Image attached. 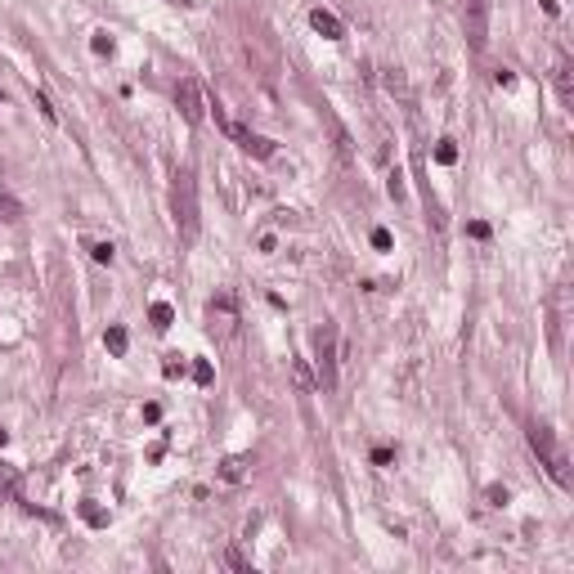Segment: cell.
I'll return each mask as SVG.
<instances>
[{"label": "cell", "mask_w": 574, "mask_h": 574, "mask_svg": "<svg viewBox=\"0 0 574 574\" xmlns=\"http://www.w3.org/2000/svg\"><path fill=\"white\" fill-rule=\"evenodd\" d=\"M435 162H440V166H453V162H458V148H453V139H440V148H435Z\"/></svg>", "instance_id": "obj_13"}, {"label": "cell", "mask_w": 574, "mask_h": 574, "mask_svg": "<svg viewBox=\"0 0 574 574\" xmlns=\"http://www.w3.org/2000/svg\"><path fill=\"white\" fill-rule=\"evenodd\" d=\"M372 247H377V252H390V234L386 229H372Z\"/></svg>", "instance_id": "obj_18"}, {"label": "cell", "mask_w": 574, "mask_h": 574, "mask_svg": "<svg viewBox=\"0 0 574 574\" xmlns=\"http://www.w3.org/2000/svg\"><path fill=\"white\" fill-rule=\"evenodd\" d=\"M103 346H108L112 355H126V328H108L103 332Z\"/></svg>", "instance_id": "obj_11"}, {"label": "cell", "mask_w": 574, "mask_h": 574, "mask_svg": "<svg viewBox=\"0 0 574 574\" xmlns=\"http://www.w3.org/2000/svg\"><path fill=\"white\" fill-rule=\"evenodd\" d=\"M90 45H94V54H112V41H108V36H103V32H99V36H94V41H90Z\"/></svg>", "instance_id": "obj_21"}, {"label": "cell", "mask_w": 574, "mask_h": 574, "mask_svg": "<svg viewBox=\"0 0 574 574\" xmlns=\"http://www.w3.org/2000/svg\"><path fill=\"white\" fill-rule=\"evenodd\" d=\"M18 216H23V207H18L14 198H0V220L9 225V220H18Z\"/></svg>", "instance_id": "obj_15"}, {"label": "cell", "mask_w": 574, "mask_h": 574, "mask_svg": "<svg viewBox=\"0 0 574 574\" xmlns=\"http://www.w3.org/2000/svg\"><path fill=\"white\" fill-rule=\"evenodd\" d=\"M81 516H85V521H90V525H108V516H103V512H99V507H90V503H85V507H81Z\"/></svg>", "instance_id": "obj_17"}, {"label": "cell", "mask_w": 574, "mask_h": 574, "mask_svg": "<svg viewBox=\"0 0 574 574\" xmlns=\"http://www.w3.org/2000/svg\"><path fill=\"white\" fill-rule=\"evenodd\" d=\"M310 27L323 36V41H341V36H346V27H341L337 14H328V9H310Z\"/></svg>", "instance_id": "obj_7"}, {"label": "cell", "mask_w": 574, "mask_h": 574, "mask_svg": "<svg viewBox=\"0 0 574 574\" xmlns=\"http://www.w3.org/2000/svg\"><path fill=\"white\" fill-rule=\"evenodd\" d=\"M292 368H296V381H301V390H314V372H310V363H305V359H296Z\"/></svg>", "instance_id": "obj_14"}, {"label": "cell", "mask_w": 574, "mask_h": 574, "mask_svg": "<svg viewBox=\"0 0 574 574\" xmlns=\"http://www.w3.org/2000/svg\"><path fill=\"white\" fill-rule=\"evenodd\" d=\"M530 449L539 453V462L552 471V480L566 489V485H570V462H566V453H561V444H557V435H552V426L534 422V426H530Z\"/></svg>", "instance_id": "obj_1"}, {"label": "cell", "mask_w": 574, "mask_h": 574, "mask_svg": "<svg viewBox=\"0 0 574 574\" xmlns=\"http://www.w3.org/2000/svg\"><path fill=\"white\" fill-rule=\"evenodd\" d=\"M171 319H175V310H171L166 301H157V305H153V328H171Z\"/></svg>", "instance_id": "obj_12"}, {"label": "cell", "mask_w": 574, "mask_h": 574, "mask_svg": "<svg viewBox=\"0 0 574 574\" xmlns=\"http://www.w3.org/2000/svg\"><path fill=\"white\" fill-rule=\"evenodd\" d=\"M0 489L14 494V498H23V489H18V471H14L9 462H0Z\"/></svg>", "instance_id": "obj_10"}, {"label": "cell", "mask_w": 574, "mask_h": 574, "mask_svg": "<svg viewBox=\"0 0 574 574\" xmlns=\"http://www.w3.org/2000/svg\"><path fill=\"white\" fill-rule=\"evenodd\" d=\"M489 5L494 0H467V36H471V50H485V36H489Z\"/></svg>", "instance_id": "obj_6"}, {"label": "cell", "mask_w": 574, "mask_h": 574, "mask_svg": "<svg viewBox=\"0 0 574 574\" xmlns=\"http://www.w3.org/2000/svg\"><path fill=\"white\" fill-rule=\"evenodd\" d=\"M175 225L184 238H198V225H202V216H198V180L189 166L175 175Z\"/></svg>", "instance_id": "obj_2"}, {"label": "cell", "mask_w": 574, "mask_h": 574, "mask_svg": "<svg viewBox=\"0 0 574 574\" xmlns=\"http://www.w3.org/2000/svg\"><path fill=\"white\" fill-rule=\"evenodd\" d=\"M220 480H229V485H238V480H247V458H225L220 462Z\"/></svg>", "instance_id": "obj_8"}, {"label": "cell", "mask_w": 574, "mask_h": 574, "mask_svg": "<svg viewBox=\"0 0 574 574\" xmlns=\"http://www.w3.org/2000/svg\"><path fill=\"white\" fill-rule=\"evenodd\" d=\"M193 377L207 386V381H211V363H207V359H198V363H193Z\"/></svg>", "instance_id": "obj_19"}, {"label": "cell", "mask_w": 574, "mask_h": 574, "mask_svg": "<svg viewBox=\"0 0 574 574\" xmlns=\"http://www.w3.org/2000/svg\"><path fill=\"white\" fill-rule=\"evenodd\" d=\"M175 108L184 112V121H189V126H198V121H202L207 99H202V85H198L193 76H184V81L175 85Z\"/></svg>", "instance_id": "obj_5"}, {"label": "cell", "mask_w": 574, "mask_h": 574, "mask_svg": "<svg viewBox=\"0 0 574 574\" xmlns=\"http://www.w3.org/2000/svg\"><path fill=\"white\" fill-rule=\"evenodd\" d=\"M557 90H561V99H566L570 103V59H566V54H557Z\"/></svg>", "instance_id": "obj_9"}, {"label": "cell", "mask_w": 574, "mask_h": 574, "mask_svg": "<svg viewBox=\"0 0 574 574\" xmlns=\"http://www.w3.org/2000/svg\"><path fill=\"white\" fill-rule=\"evenodd\" d=\"M5 440H9V435H5V426H0V444H5Z\"/></svg>", "instance_id": "obj_22"}, {"label": "cell", "mask_w": 574, "mask_h": 574, "mask_svg": "<svg viewBox=\"0 0 574 574\" xmlns=\"http://www.w3.org/2000/svg\"><path fill=\"white\" fill-rule=\"evenodd\" d=\"M162 372H166V377H180V372H184V359H180V355H171V359H166V368H162Z\"/></svg>", "instance_id": "obj_20"}, {"label": "cell", "mask_w": 574, "mask_h": 574, "mask_svg": "<svg viewBox=\"0 0 574 574\" xmlns=\"http://www.w3.org/2000/svg\"><path fill=\"white\" fill-rule=\"evenodd\" d=\"M0 99H5V90H0Z\"/></svg>", "instance_id": "obj_23"}, {"label": "cell", "mask_w": 574, "mask_h": 574, "mask_svg": "<svg viewBox=\"0 0 574 574\" xmlns=\"http://www.w3.org/2000/svg\"><path fill=\"white\" fill-rule=\"evenodd\" d=\"M216 121L225 126V135L234 139L243 153H252V157H274V144L265 139V135H252V130H247V126H238V121H229L225 112H220V103H216Z\"/></svg>", "instance_id": "obj_4"}, {"label": "cell", "mask_w": 574, "mask_h": 574, "mask_svg": "<svg viewBox=\"0 0 574 574\" xmlns=\"http://www.w3.org/2000/svg\"><path fill=\"white\" fill-rule=\"evenodd\" d=\"M314 368L323 390H337V323H323L314 332Z\"/></svg>", "instance_id": "obj_3"}, {"label": "cell", "mask_w": 574, "mask_h": 574, "mask_svg": "<svg viewBox=\"0 0 574 574\" xmlns=\"http://www.w3.org/2000/svg\"><path fill=\"white\" fill-rule=\"evenodd\" d=\"M90 256H94L99 265H112V243H94V247H90Z\"/></svg>", "instance_id": "obj_16"}]
</instances>
